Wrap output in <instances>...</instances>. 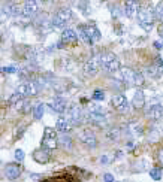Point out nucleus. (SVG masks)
Wrapping results in <instances>:
<instances>
[{
	"instance_id": "obj_1",
	"label": "nucleus",
	"mask_w": 163,
	"mask_h": 182,
	"mask_svg": "<svg viewBox=\"0 0 163 182\" xmlns=\"http://www.w3.org/2000/svg\"><path fill=\"white\" fill-rule=\"evenodd\" d=\"M78 36L81 37L82 42H86L88 45H95L96 42L100 40V32L95 24H82L78 27Z\"/></svg>"
},
{
	"instance_id": "obj_2",
	"label": "nucleus",
	"mask_w": 163,
	"mask_h": 182,
	"mask_svg": "<svg viewBox=\"0 0 163 182\" xmlns=\"http://www.w3.org/2000/svg\"><path fill=\"white\" fill-rule=\"evenodd\" d=\"M70 18H72V11L69 8H60L51 18V28L52 30L64 28ZM64 30H66V28H64Z\"/></svg>"
},
{
	"instance_id": "obj_3",
	"label": "nucleus",
	"mask_w": 163,
	"mask_h": 182,
	"mask_svg": "<svg viewBox=\"0 0 163 182\" xmlns=\"http://www.w3.org/2000/svg\"><path fill=\"white\" fill-rule=\"evenodd\" d=\"M100 55V63H102V67L106 72H109V73H115V72H118L121 67L120 64V60H118V57L115 55V54H112L109 51H105L102 54H99Z\"/></svg>"
},
{
	"instance_id": "obj_4",
	"label": "nucleus",
	"mask_w": 163,
	"mask_h": 182,
	"mask_svg": "<svg viewBox=\"0 0 163 182\" xmlns=\"http://www.w3.org/2000/svg\"><path fill=\"white\" fill-rule=\"evenodd\" d=\"M121 79L126 87H141L144 84V76L133 69H123L121 70Z\"/></svg>"
},
{
	"instance_id": "obj_5",
	"label": "nucleus",
	"mask_w": 163,
	"mask_h": 182,
	"mask_svg": "<svg viewBox=\"0 0 163 182\" xmlns=\"http://www.w3.org/2000/svg\"><path fill=\"white\" fill-rule=\"evenodd\" d=\"M154 18L156 14L151 8H141L139 12H138V24L142 27L145 32H150L153 28V24H154Z\"/></svg>"
},
{
	"instance_id": "obj_6",
	"label": "nucleus",
	"mask_w": 163,
	"mask_h": 182,
	"mask_svg": "<svg viewBox=\"0 0 163 182\" xmlns=\"http://www.w3.org/2000/svg\"><path fill=\"white\" fill-rule=\"evenodd\" d=\"M39 14V2H24L23 5H21V15L18 19H21V21H24V23H29V21H32L34 19V17Z\"/></svg>"
},
{
	"instance_id": "obj_7",
	"label": "nucleus",
	"mask_w": 163,
	"mask_h": 182,
	"mask_svg": "<svg viewBox=\"0 0 163 182\" xmlns=\"http://www.w3.org/2000/svg\"><path fill=\"white\" fill-rule=\"evenodd\" d=\"M42 90V85L39 84L37 79H30L24 84L18 85L17 87V93L23 95V97H32V95H36L39 91Z\"/></svg>"
},
{
	"instance_id": "obj_8",
	"label": "nucleus",
	"mask_w": 163,
	"mask_h": 182,
	"mask_svg": "<svg viewBox=\"0 0 163 182\" xmlns=\"http://www.w3.org/2000/svg\"><path fill=\"white\" fill-rule=\"evenodd\" d=\"M59 139L60 136L57 134V131L54 130V129H50V127H46L45 130H43V138H42V148L45 149H54V148H57L60 143H59Z\"/></svg>"
},
{
	"instance_id": "obj_9",
	"label": "nucleus",
	"mask_w": 163,
	"mask_h": 182,
	"mask_svg": "<svg viewBox=\"0 0 163 182\" xmlns=\"http://www.w3.org/2000/svg\"><path fill=\"white\" fill-rule=\"evenodd\" d=\"M66 118H68L69 122H70L73 127H77V125H81V124L84 122V112H82V109H81L79 106L72 104V106L68 108V115H66Z\"/></svg>"
},
{
	"instance_id": "obj_10",
	"label": "nucleus",
	"mask_w": 163,
	"mask_h": 182,
	"mask_svg": "<svg viewBox=\"0 0 163 182\" xmlns=\"http://www.w3.org/2000/svg\"><path fill=\"white\" fill-rule=\"evenodd\" d=\"M88 120L96 124H102L106 120V111L99 104H90L88 106Z\"/></svg>"
},
{
	"instance_id": "obj_11",
	"label": "nucleus",
	"mask_w": 163,
	"mask_h": 182,
	"mask_svg": "<svg viewBox=\"0 0 163 182\" xmlns=\"http://www.w3.org/2000/svg\"><path fill=\"white\" fill-rule=\"evenodd\" d=\"M102 67V63H100V55H91L88 60L84 63V73L86 75H90V76H93L96 75L99 70Z\"/></svg>"
},
{
	"instance_id": "obj_12",
	"label": "nucleus",
	"mask_w": 163,
	"mask_h": 182,
	"mask_svg": "<svg viewBox=\"0 0 163 182\" xmlns=\"http://www.w3.org/2000/svg\"><path fill=\"white\" fill-rule=\"evenodd\" d=\"M144 112H145V116L150 121H159L163 116V106L159 103H151L145 106Z\"/></svg>"
},
{
	"instance_id": "obj_13",
	"label": "nucleus",
	"mask_w": 163,
	"mask_h": 182,
	"mask_svg": "<svg viewBox=\"0 0 163 182\" xmlns=\"http://www.w3.org/2000/svg\"><path fill=\"white\" fill-rule=\"evenodd\" d=\"M78 40V35L75 33V30L72 28H66L63 30V33L60 36V42H59V48H64V46H69V45H75Z\"/></svg>"
},
{
	"instance_id": "obj_14",
	"label": "nucleus",
	"mask_w": 163,
	"mask_h": 182,
	"mask_svg": "<svg viewBox=\"0 0 163 182\" xmlns=\"http://www.w3.org/2000/svg\"><path fill=\"white\" fill-rule=\"evenodd\" d=\"M111 103L115 111H118V112H129L130 103L123 94H115L111 99Z\"/></svg>"
},
{
	"instance_id": "obj_15",
	"label": "nucleus",
	"mask_w": 163,
	"mask_h": 182,
	"mask_svg": "<svg viewBox=\"0 0 163 182\" xmlns=\"http://www.w3.org/2000/svg\"><path fill=\"white\" fill-rule=\"evenodd\" d=\"M79 140H81V143L87 148H96L99 145V142H97V138H96V134L93 131L90 130H82L79 133Z\"/></svg>"
},
{
	"instance_id": "obj_16",
	"label": "nucleus",
	"mask_w": 163,
	"mask_h": 182,
	"mask_svg": "<svg viewBox=\"0 0 163 182\" xmlns=\"http://www.w3.org/2000/svg\"><path fill=\"white\" fill-rule=\"evenodd\" d=\"M21 172H23V167L20 164H17V163H8L5 166V169H3V175L9 181H14V179L20 178Z\"/></svg>"
},
{
	"instance_id": "obj_17",
	"label": "nucleus",
	"mask_w": 163,
	"mask_h": 182,
	"mask_svg": "<svg viewBox=\"0 0 163 182\" xmlns=\"http://www.w3.org/2000/svg\"><path fill=\"white\" fill-rule=\"evenodd\" d=\"M139 3L138 2H124L123 3V14L127 18H133L138 17V12H139Z\"/></svg>"
},
{
	"instance_id": "obj_18",
	"label": "nucleus",
	"mask_w": 163,
	"mask_h": 182,
	"mask_svg": "<svg viewBox=\"0 0 163 182\" xmlns=\"http://www.w3.org/2000/svg\"><path fill=\"white\" fill-rule=\"evenodd\" d=\"M147 73L151 76V78H160L163 75V60L162 57H157L156 58V64L147 67Z\"/></svg>"
},
{
	"instance_id": "obj_19",
	"label": "nucleus",
	"mask_w": 163,
	"mask_h": 182,
	"mask_svg": "<svg viewBox=\"0 0 163 182\" xmlns=\"http://www.w3.org/2000/svg\"><path fill=\"white\" fill-rule=\"evenodd\" d=\"M33 158L34 161H37L39 164H45V163H48L51 160V152H50V149L39 148V149H36L33 152Z\"/></svg>"
},
{
	"instance_id": "obj_20",
	"label": "nucleus",
	"mask_w": 163,
	"mask_h": 182,
	"mask_svg": "<svg viewBox=\"0 0 163 182\" xmlns=\"http://www.w3.org/2000/svg\"><path fill=\"white\" fill-rule=\"evenodd\" d=\"M50 106H51L52 111L57 113H63L68 111V102L63 97H54L51 100V103H50Z\"/></svg>"
},
{
	"instance_id": "obj_21",
	"label": "nucleus",
	"mask_w": 163,
	"mask_h": 182,
	"mask_svg": "<svg viewBox=\"0 0 163 182\" xmlns=\"http://www.w3.org/2000/svg\"><path fill=\"white\" fill-rule=\"evenodd\" d=\"M34 26L37 27V28H41L42 32L52 30L51 28V19L46 17V15H39V17L34 19Z\"/></svg>"
},
{
	"instance_id": "obj_22",
	"label": "nucleus",
	"mask_w": 163,
	"mask_h": 182,
	"mask_svg": "<svg viewBox=\"0 0 163 182\" xmlns=\"http://www.w3.org/2000/svg\"><path fill=\"white\" fill-rule=\"evenodd\" d=\"M72 124L69 122V120L66 118V116H59L57 118V121H55V129L59 131H61V133H68V131L72 130Z\"/></svg>"
},
{
	"instance_id": "obj_23",
	"label": "nucleus",
	"mask_w": 163,
	"mask_h": 182,
	"mask_svg": "<svg viewBox=\"0 0 163 182\" xmlns=\"http://www.w3.org/2000/svg\"><path fill=\"white\" fill-rule=\"evenodd\" d=\"M132 104L133 108H144L145 106V94L141 91V90H136L135 94H133V99H132Z\"/></svg>"
},
{
	"instance_id": "obj_24",
	"label": "nucleus",
	"mask_w": 163,
	"mask_h": 182,
	"mask_svg": "<svg viewBox=\"0 0 163 182\" xmlns=\"http://www.w3.org/2000/svg\"><path fill=\"white\" fill-rule=\"evenodd\" d=\"M23 100H24V97H23V95L20 94V93H17V91H15L14 94L11 95V97H9V100H8V102H9L11 104H14V106H18V104L21 103Z\"/></svg>"
},
{
	"instance_id": "obj_25",
	"label": "nucleus",
	"mask_w": 163,
	"mask_h": 182,
	"mask_svg": "<svg viewBox=\"0 0 163 182\" xmlns=\"http://www.w3.org/2000/svg\"><path fill=\"white\" fill-rule=\"evenodd\" d=\"M154 14H156V19H159L163 24V2H159V3L156 5Z\"/></svg>"
},
{
	"instance_id": "obj_26",
	"label": "nucleus",
	"mask_w": 163,
	"mask_h": 182,
	"mask_svg": "<svg viewBox=\"0 0 163 182\" xmlns=\"http://www.w3.org/2000/svg\"><path fill=\"white\" fill-rule=\"evenodd\" d=\"M59 143H60L63 148H72V139L69 138V136H66V134H61L60 139H59Z\"/></svg>"
},
{
	"instance_id": "obj_27",
	"label": "nucleus",
	"mask_w": 163,
	"mask_h": 182,
	"mask_svg": "<svg viewBox=\"0 0 163 182\" xmlns=\"http://www.w3.org/2000/svg\"><path fill=\"white\" fill-rule=\"evenodd\" d=\"M43 111H45V106H43L42 103H39L36 108H34V111H33L34 118H36V120H41V118H42V115H43Z\"/></svg>"
},
{
	"instance_id": "obj_28",
	"label": "nucleus",
	"mask_w": 163,
	"mask_h": 182,
	"mask_svg": "<svg viewBox=\"0 0 163 182\" xmlns=\"http://www.w3.org/2000/svg\"><path fill=\"white\" fill-rule=\"evenodd\" d=\"M150 176H151V179L159 181V179H162V170L160 169H150Z\"/></svg>"
},
{
	"instance_id": "obj_29",
	"label": "nucleus",
	"mask_w": 163,
	"mask_h": 182,
	"mask_svg": "<svg viewBox=\"0 0 163 182\" xmlns=\"http://www.w3.org/2000/svg\"><path fill=\"white\" fill-rule=\"evenodd\" d=\"M91 97H93L95 100H103V99H105V93H103L102 90H96Z\"/></svg>"
},
{
	"instance_id": "obj_30",
	"label": "nucleus",
	"mask_w": 163,
	"mask_h": 182,
	"mask_svg": "<svg viewBox=\"0 0 163 182\" xmlns=\"http://www.w3.org/2000/svg\"><path fill=\"white\" fill-rule=\"evenodd\" d=\"M24 152H23V151H21V149H17V151H15V160H17V161H23V160H24Z\"/></svg>"
},
{
	"instance_id": "obj_31",
	"label": "nucleus",
	"mask_w": 163,
	"mask_h": 182,
	"mask_svg": "<svg viewBox=\"0 0 163 182\" xmlns=\"http://www.w3.org/2000/svg\"><path fill=\"white\" fill-rule=\"evenodd\" d=\"M103 181H105V182H115V181H114V176H112L111 173H105V175H103Z\"/></svg>"
},
{
	"instance_id": "obj_32",
	"label": "nucleus",
	"mask_w": 163,
	"mask_h": 182,
	"mask_svg": "<svg viewBox=\"0 0 163 182\" xmlns=\"http://www.w3.org/2000/svg\"><path fill=\"white\" fill-rule=\"evenodd\" d=\"M3 73H15L17 72V69L15 67H12V66H9V67H3Z\"/></svg>"
},
{
	"instance_id": "obj_33",
	"label": "nucleus",
	"mask_w": 163,
	"mask_h": 182,
	"mask_svg": "<svg viewBox=\"0 0 163 182\" xmlns=\"http://www.w3.org/2000/svg\"><path fill=\"white\" fill-rule=\"evenodd\" d=\"M99 161L103 163V164H106V163H109V158H108V155H102L100 158H99Z\"/></svg>"
},
{
	"instance_id": "obj_34",
	"label": "nucleus",
	"mask_w": 163,
	"mask_h": 182,
	"mask_svg": "<svg viewBox=\"0 0 163 182\" xmlns=\"http://www.w3.org/2000/svg\"><path fill=\"white\" fill-rule=\"evenodd\" d=\"M157 33H159V36L163 39V24H160V26H159V28H157Z\"/></svg>"
},
{
	"instance_id": "obj_35",
	"label": "nucleus",
	"mask_w": 163,
	"mask_h": 182,
	"mask_svg": "<svg viewBox=\"0 0 163 182\" xmlns=\"http://www.w3.org/2000/svg\"><path fill=\"white\" fill-rule=\"evenodd\" d=\"M159 160H160V163L163 164V148L159 151Z\"/></svg>"
},
{
	"instance_id": "obj_36",
	"label": "nucleus",
	"mask_w": 163,
	"mask_h": 182,
	"mask_svg": "<svg viewBox=\"0 0 163 182\" xmlns=\"http://www.w3.org/2000/svg\"><path fill=\"white\" fill-rule=\"evenodd\" d=\"M154 46L157 48V49H163V45L160 44V42H154Z\"/></svg>"
}]
</instances>
